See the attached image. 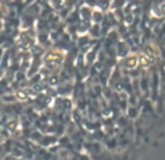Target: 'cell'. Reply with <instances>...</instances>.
Masks as SVG:
<instances>
[{
	"label": "cell",
	"instance_id": "1",
	"mask_svg": "<svg viewBox=\"0 0 165 160\" xmlns=\"http://www.w3.org/2000/svg\"><path fill=\"white\" fill-rule=\"evenodd\" d=\"M64 58V52L60 50H50L44 55V63L48 68H57Z\"/></svg>",
	"mask_w": 165,
	"mask_h": 160
},
{
	"label": "cell",
	"instance_id": "2",
	"mask_svg": "<svg viewBox=\"0 0 165 160\" xmlns=\"http://www.w3.org/2000/svg\"><path fill=\"white\" fill-rule=\"evenodd\" d=\"M139 64V55L137 54H130L124 58V67L127 68H134Z\"/></svg>",
	"mask_w": 165,
	"mask_h": 160
}]
</instances>
